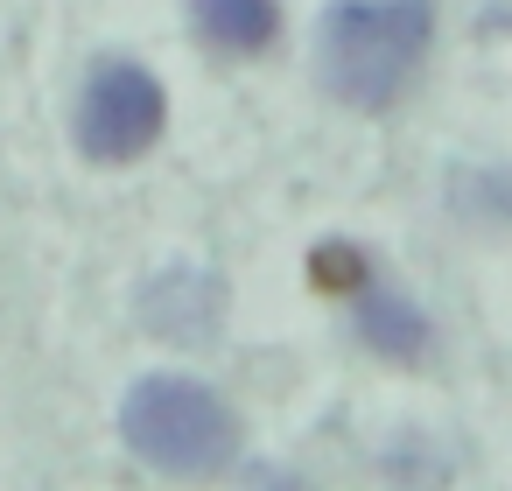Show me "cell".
<instances>
[{"label":"cell","mask_w":512,"mask_h":491,"mask_svg":"<svg viewBox=\"0 0 512 491\" xmlns=\"http://www.w3.org/2000/svg\"><path fill=\"white\" fill-rule=\"evenodd\" d=\"M428 43H435L428 0H337L316 29V78L330 99L379 113L414 85Z\"/></svg>","instance_id":"6da1fadb"},{"label":"cell","mask_w":512,"mask_h":491,"mask_svg":"<svg viewBox=\"0 0 512 491\" xmlns=\"http://www.w3.org/2000/svg\"><path fill=\"white\" fill-rule=\"evenodd\" d=\"M120 442L162 477H218L239 449V421L204 379L148 372L120 400Z\"/></svg>","instance_id":"7a4b0ae2"},{"label":"cell","mask_w":512,"mask_h":491,"mask_svg":"<svg viewBox=\"0 0 512 491\" xmlns=\"http://www.w3.org/2000/svg\"><path fill=\"white\" fill-rule=\"evenodd\" d=\"M169 127V92L155 71L127 64V57H106L85 92H78V148L85 162H134L162 141Z\"/></svg>","instance_id":"3957f363"},{"label":"cell","mask_w":512,"mask_h":491,"mask_svg":"<svg viewBox=\"0 0 512 491\" xmlns=\"http://www.w3.org/2000/svg\"><path fill=\"white\" fill-rule=\"evenodd\" d=\"M218 302H225V288L211 281V274H197V267H169V274H155L148 288H141V323L155 330V337H211V323H218Z\"/></svg>","instance_id":"277c9868"},{"label":"cell","mask_w":512,"mask_h":491,"mask_svg":"<svg viewBox=\"0 0 512 491\" xmlns=\"http://www.w3.org/2000/svg\"><path fill=\"white\" fill-rule=\"evenodd\" d=\"M351 330H358L365 351H379V358H393V365H414V358L428 351V316H421L407 295H386V288H372V281L358 288Z\"/></svg>","instance_id":"5b68a950"},{"label":"cell","mask_w":512,"mask_h":491,"mask_svg":"<svg viewBox=\"0 0 512 491\" xmlns=\"http://www.w3.org/2000/svg\"><path fill=\"white\" fill-rule=\"evenodd\" d=\"M190 22L225 57H260L281 36V0H190Z\"/></svg>","instance_id":"8992f818"},{"label":"cell","mask_w":512,"mask_h":491,"mask_svg":"<svg viewBox=\"0 0 512 491\" xmlns=\"http://www.w3.org/2000/svg\"><path fill=\"white\" fill-rule=\"evenodd\" d=\"M316 288H330V295L351 288V295H358V288H365V253H358V246H323V253H316Z\"/></svg>","instance_id":"52a82bcc"}]
</instances>
